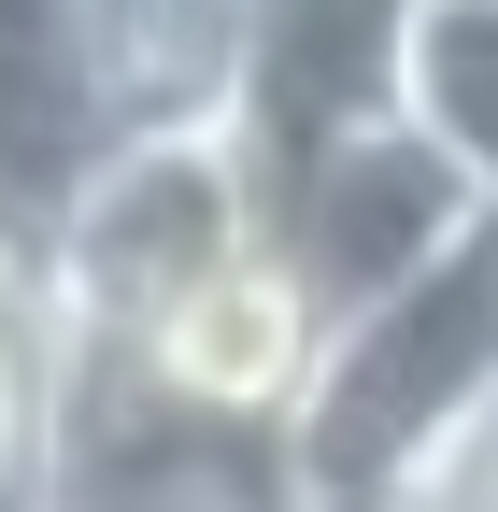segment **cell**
<instances>
[{"label": "cell", "mask_w": 498, "mask_h": 512, "mask_svg": "<svg viewBox=\"0 0 498 512\" xmlns=\"http://www.w3.org/2000/svg\"><path fill=\"white\" fill-rule=\"evenodd\" d=\"M129 143H242V0H86Z\"/></svg>", "instance_id": "cell-6"}, {"label": "cell", "mask_w": 498, "mask_h": 512, "mask_svg": "<svg viewBox=\"0 0 498 512\" xmlns=\"http://www.w3.org/2000/svg\"><path fill=\"white\" fill-rule=\"evenodd\" d=\"M484 399H498V228L456 271H427L413 299L328 328V370L299 384V413H285L299 512H399L413 470L442 456Z\"/></svg>", "instance_id": "cell-1"}, {"label": "cell", "mask_w": 498, "mask_h": 512, "mask_svg": "<svg viewBox=\"0 0 498 512\" xmlns=\"http://www.w3.org/2000/svg\"><path fill=\"white\" fill-rule=\"evenodd\" d=\"M413 128L498 200V0H427V43H413Z\"/></svg>", "instance_id": "cell-7"}, {"label": "cell", "mask_w": 498, "mask_h": 512, "mask_svg": "<svg viewBox=\"0 0 498 512\" xmlns=\"http://www.w3.org/2000/svg\"><path fill=\"white\" fill-rule=\"evenodd\" d=\"M399 512H498V399H484V413L442 441V456L413 470V498H399Z\"/></svg>", "instance_id": "cell-8"}, {"label": "cell", "mask_w": 498, "mask_h": 512, "mask_svg": "<svg viewBox=\"0 0 498 512\" xmlns=\"http://www.w3.org/2000/svg\"><path fill=\"white\" fill-rule=\"evenodd\" d=\"M242 256H271V200L242 143H129L43 242H15V285L72 313L86 356H157Z\"/></svg>", "instance_id": "cell-2"}, {"label": "cell", "mask_w": 498, "mask_h": 512, "mask_svg": "<svg viewBox=\"0 0 498 512\" xmlns=\"http://www.w3.org/2000/svg\"><path fill=\"white\" fill-rule=\"evenodd\" d=\"M427 0H242V171L257 200L314 185L342 143L413 114Z\"/></svg>", "instance_id": "cell-4"}, {"label": "cell", "mask_w": 498, "mask_h": 512, "mask_svg": "<svg viewBox=\"0 0 498 512\" xmlns=\"http://www.w3.org/2000/svg\"><path fill=\"white\" fill-rule=\"evenodd\" d=\"M498 228V200L427 143V128L399 114V128H370V143H342L314 185H285L271 200V256L299 285H314V313L328 328H356V313H385V299H413L427 271H456V256Z\"/></svg>", "instance_id": "cell-3"}, {"label": "cell", "mask_w": 498, "mask_h": 512, "mask_svg": "<svg viewBox=\"0 0 498 512\" xmlns=\"http://www.w3.org/2000/svg\"><path fill=\"white\" fill-rule=\"evenodd\" d=\"M114 157H129V128L100 100L86 0H0V228L43 242Z\"/></svg>", "instance_id": "cell-5"}]
</instances>
